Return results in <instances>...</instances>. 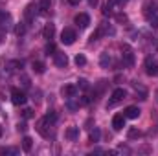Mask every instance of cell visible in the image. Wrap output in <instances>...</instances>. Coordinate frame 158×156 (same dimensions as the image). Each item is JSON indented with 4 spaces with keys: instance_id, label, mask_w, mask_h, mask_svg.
<instances>
[{
    "instance_id": "obj_1",
    "label": "cell",
    "mask_w": 158,
    "mask_h": 156,
    "mask_svg": "<svg viewBox=\"0 0 158 156\" xmlns=\"http://www.w3.org/2000/svg\"><path fill=\"white\" fill-rule=\"evenodd\" d=\"M11 101H13V105H19V107H22V105H26L28 97H26V94H24L22 90H19V88H13V90H11Z\"/></svg>"
},
{
    "instance_id": "obj_2",
    "label": "cell",
    "mask_w": 158,
    "mask_h": 156,
    "mask_svg": "<svg viewBox=\"0 0 158 156\" xmlns=\"http://www.w3.org/2000/svg\"><path fill=\"white\" fill-rule=\"evenodd\" d=\"M77 39V35H76V31L72 30V28H64L63 30V33H61V42L63 44H66V46H70V44H74Z\"/></svg>"
},
{
    "instance_id": "obj_3",
    "label": "cell",
    "mask_w": 158,
    "mask_h": 156,
    "mask_svg": "<svg viewBox=\"0 0 158 156\" xmlns=\"http://www.w3.org/2000/svg\"><path fill=\"white\" fill-rule=\"evenodd\" d=\"M125 97H127V92H125L123 88H116V90L112 92V99L109 101V105H107V107H114L116 103H119V101H123Z\"/></svg>"
},
{
    "instance_id": "obj_4",
    "label": "cell",
    "mask_w": 158,
    "mask_h": 156,
    "mask_svg": "<svg viewBox=\"0 0 158 156\" xmlns=\"http://www.w3.org/2000/svg\"><path fill=\"white\" fill-rule=\"evenodd\" d=\"M121 59H123V64H125V66H132V64H134V53L131 51V48H129V46H123Z\"/></svg>"
},
{
    "instance_id": "obj_5",
    "label": "cell",
    "mask_w": 158,
    "mask_h": 156,
    "mask_svg": "<svg viewBox=\"0 0 158 156\" xmlns=\"http://www.w3.org/2000/svg\"><path fill=\"white\" fill-rule=\"evenodd\" d=\"M145 72H147V76H158V63L155 59H147L145 61Z\"/></svg>"
},
{
    "instance_id": "obj_6",
    "label": "cell",
    "mask_w": 158,
    "mask_h": 156,
    "mask_svg": "<svg viewBox=\"0 0 158 156\" xmlns=\"http://www.w3.org/2000/svg\"><path fill=\"white\" fill-rule=\"evenodd\" d=\"M53 61H55V64H57L59 68H66V64H68L66 53H61V51H55V53H53Z\"/></svg>"
},
{
    "instance_id": "obj_7",
    "label": "cell",
    "mask_w": 158,
    "mask_h": 156,
    "mask_svg": "<svg viewBox=\"0 0 158 156\" xmlns=\"http://www.w3.org/2000/svg\"><path fill=\"white\" fill-rule=\"evenodd\" d=\"M74 22L77 24L79 28H88V24H90V17H88L86 13H79V15H76Z\"/></svg>"
},
{
    "instance_id": "obj_8",
    "label": "cell",
    "mask_w": 158,
    "mask_h": 156,
    "mask_svg": "<svg viewBox=\"0 0 158 156\" xmlns=\"http://www.w3.org/2000/svg\"><path fill=\"white\" fill-rule=\"evenodd\" d=\"M61 94H63L64 97H76V94H77V86H76V84H66V86H63Z\"/></svg>"
},
{
    "instance_id": "obj_9",
    "label": "cell",
    "mask_w": 158,
    "mask_h": 156,
    "mask_svg": "<svg viewBox=\"0 0 158 156\" xmlns=\"http://www.w3.org/2000/svg\"><path fill=\"white\" fill-rule=\"evenodd\" d=\"M112 127H114V130H121L125 127V116L116 114V116L112 117Z\"/></svg>"
},
{
    "instance_id": "obj_10",
    "label": "cell",
    "mask_w": 158,
    "mask_h": 156,
    "mask_svg": "<svg viewBox=\"0 0 158 156\" xmlns=\"http://www.w3.org/2000/svg\"><path fill=\"white\" fill-rule=\"evenodd\" d=\"M140 112H142V110H140L138 107H127V109H125V114H123V116L129 117V119H136V117L140 116Z\"/></svg>"
},
{
    "instance_id": "obj_11",
    "label": "cell",
    "mask_w": 158,
    "mask_h": 156,
    "mask_svg": "<svg viewBox=\"0 0 158 156\" xmlns=\"http://www.w3.org/2000/svg\"><path fill=\"white\" fill-rule=\"evenodd\" d=\"M66 138H68L70 142H76V140L79 138V127H76V125L68 127V130H66Z\"/></svg>"
},
{
    "instance_id": "obj_12",
    "label": "cell",
    "mask_w": 158,
    "mask_h": 156,
    "mask_svg": "<svg viewBox=\"0 0 158 156\" xmlns=\"http://www.w3.org/2000/svg\"><path fill=\"white\" fill-rule=\"evenodd\" d=\"M53 33H55V26L53 24H46V28H44V31H42V35H44V39H53Z\"/></svg>"
},
{
    "instance_id": "obj_13",
    "label": "cell",
    "mask_w": 158,
    "mask_h": 156,
    "mask_svg": "<svg viewBox=\"0 0 158 156\" xmlns=\"http://www.w3.org/2000/svg\"><path fill=\"white\" fill-rule=\"evenodd\" d=\"M37 7L33 6V4H30L28 7H26V11H24V15H26V20H33V17L37 15V11H35Z\"/></svg>"
},
{
    "instance_id": "obj_14",
    "label": "cell",
    "mask_w": 158,
    "mask_h": 156,
    "mask_svg": "<svg viewBox=\"0 0 158 156\" xmlns=\"http://www.w3.org/2000/svg\"><path fill=\"white\" fill-rule=\"evenodd\" d=\"M110 63H112L110 55H109V53H101V57H99V64H101V68H109Z\"/></svg>"
},
{
    "instance_id": "obj_15",
    "label": "cell",
    "mask_w": 158,
    "mask_h": 156,
    "mask_svg": "<svg viewBox=\"0 0 158 156\" xmlns=\"http://www.w3.org/2000/svg\"><path fill=\"white\" fill-rule=\"evenodd\" d=\"M31 147H33V140H31L30 136H24V138H22V149H24L26 153H30Z\"/></svg>"
},
{
    "instance_id": "obj_16",
    "label": "cell",
    "mask_w": 158,
    "mask_h": 156,
    "mask_svg": "<svg viewBox=\"0 0 158 156\" xmlns=\"http://www.w3.org/2000/svg\"><path fill=\"white\" fill-rule=\"evenodd\" d=\"M50 6H52V0H39V9H40V13H42V15H46V13H48Z\"/></svg>"
},
{
    "instance_id": "obj_17",
    "label": "cell",
    "mask_w": 158,
    "mask_h": 156,
    "mask_svg": "<svg viewBox=\"0 0 158 156\" xmlns=\"http://www.w3.org/2000/svg\"><path fill=\"white\" fill-rule=\"evenodd\" d=\"M0 154L2 156H7V154L15 156V154H19V149H15V147H2L0 149Z\"/></svg>"
},
{
    "instance_id": "obj_18",
    "label": "cell",
    "mask_w": 158,
    "mask_h": 156,
    "mask_svg": "<svg viewBox=\"0 0 158 156\" xmlns=\"http://www.w3.org/2000/svg\"><path fill=\"white\" fill-rule=\"evenodd\" d=\"M31 68H33V72H35V74H44V70H46V66H44L40 61H33Z\"/></svg>"
},
{
    "instance_id": "obj_19",
    "label": "cell",
    "mask_w": 158,
    "mask_h": 156,
    "mask_svg": "<svg viewBox=\"0 0 158 156\" xmlns=\"http://www.w3.org/2000/svg\"><path fill=\"white\" fill-rule=\"evenodd\" d=\"M142 136V132L138 130V129H129V132H127V138L129 140H136V138H140Z\"/></svg>"
},
{
    "instance_id": "obj_20",
    "label": "cell",
    "mask_w": 158,
    "mask_h": 156,
    "mask_svg": "<svg viewBox=\"0 0 158 156\" xmlns=\"http://www.w3.org/2000/svg\"><path fill=\"white\" fill-rule=\"evenodd\" d=\"M44 119H46V121H48L50 125H53V123H57V114H55L53 110H50V112H48V114L44 116Z\"/></svg>"
},
{
    "instance_id": "obj_21",
    "label": "cell",
    "mask_w": 158,
    "mask_h": 156,
    "mask_svg": "<svg viewBox=\"0 0 158 156\" xmlns=\"http://www.w3.org/2000/svg\"><path fill=\"white\" fill-rule=\"evenodd\" d=\"M134 90H136V92H140V99H147V90H145L143 86H140V84H136V83H134Z\"/></svg>"
},
{
    "instance_id": "obj_22",
    "label": "cell",
    "mask_w": 158,
    "mask_h": 156,
    "mask_svg": "<svg viewBox=\"0 0 158 156\" xmlns=\"http://www.w3.org/2000/svg\"><path fill=\"white\" fill-rule=\"evenodd\" d=\"M99 136H101L99 129H94V130H90V142H99Z\"/></svg>"
},
{
    "instance_id": "obj_23",
    "label": "cell",
    "mask_w": 158,
    "mask_h": 156,
    "mask_svg": "<svg viewBox=\"0 0 158 156\" xmlns=\"http://www.w3.org/2000/svg\"><path fill=\"white\" fill-rule=\"evenodd\" d=\"M76 64H77V66H85V64H86V57H85L83 53H77V55H76Z\"/></svg>"
},
{
    "instance_id": "obj_24",
    "label": "cell",
    "mask_w": 158,
    "mask_h": 156,
    "mask_svg": "<svg viewBox=\"0 0 158 156\" xmlns=\"http://www.w3.org/2000/svg\"><path fill=\"white\" fill-rule=\"evenodd\" d=\"M15 33H17V35H24V33H26V26H24V24H17V26H15Z\"/></svg>"
},
{
    "instance_id": "obj_25",
    "label": "cell",
    "mask_w": 158,
    "mask_h": 156,
    "mask_svg": "<svg viewBox=\"0 0 158 156\" xmlns=\"http://www.w3.org/2000/svg\"><path fill=\"white\" fill-rule=\"evenodd\" d=\"M53 53H55V44L50 42V44L46 46V55H53Z\"/></svg>"
},
{
    "instance_id": "obj_26",
    "label": "cell",
    "mask_w": 158,
    "mask_h": 156,
    "mask_svg": "<svg viewBox=\"0 0 158 156\" xmlns=\"http://www.w3.org/2000/svg\"><path fill=\"white\" fill-rule=\"evenodd\" d=\"M77 83H79V84H77L79 88H83V90H86V88H88V81H86V79H79Z\"/></svg>"
},
{
    "instance_id": "obj_27",
    "label": "cell",
    "mask_w": 158,
    "mask_h": 156,
    "mask_svg": "<svg viewBox=\"0 0 158 156\" xmlns=\"http://www.w3.org/2000/svg\"><path fill=\"white\" fill-rule=\"evenodd\" d=\"M22 116L26 117V119H30V117L33 116V110H31V109H24V110H22Z\"/></svg>"
},
{
    "instance_id": "obj_28",
    "label": "cell",
    "mask_w": 158,
    "mask_h": 156,
    "mask_svg": "<svg viewBox=\"0 0 158 156\" xmlns=\"http://www.w3.org/2000/svg\"><path fill=\"white\" fill-rule=\"evenodd\" d=\"M7 18H9V15H7L6 11H2V9H0V24H4Z\"/></svg>"
},
{
    "instance_id": "obj_29",
    "label": "cell",
    "mask_w": 158,
    "mask_h": 156,
    "mask_svg": "<svg viewBox=\"0 0 158 156\" xmlns=\"http://www.w3.org/2000/svg\"><path fill=\"white\" fill-rule=\"evenodd\" d=\"M149 20H151V26H153V28H158V15H156V13H155Z\"/></svg>"
},
{
    "instance_id": "obj_30",
    "label": "cell",
    "mask_w": 158,
    "mask_h": 156,
    "mask_svg": "<svg viewBox=\"0 0 158 156\" xmlns=\"http://www.w3.org/2000/svg\"><path fill=\"white\" fill-rule=\"evenodd\" d=\"M88 103H90V97H88V96H83V97L79 99V105H88Z\"/></svg>"
},
{
    "instance_id": "obj_31",
    "label": "cell",
    "mask_w": 158,
    "mask_h": 156,
    "mask_svg": "<svg viewBox=\"0 0 158 156\" xmlns=\"http://www.w3.org/2000/svg\"><path fill=\"white\" fill-rule=\"evenodd\" d=\"M66 107H68L70 110H76V109H77L79 105H76V103H70V101H68V103H66Z\"/></svg>"
},
{
    "instance_id": "obj_32",
    "label": "cell",
    "mask_w": 158,
    "mask_h": 156,
    "mask_svg": "<svg viewBox=\"0 0 158 156\" xmlns=\"http://www.w3.org/2000/svg\"><path fill=\"white\" fill-rule=\"evenodd\" d=\"M17 127H19V130H22V132H24V130H26V129H28V127H26V123H19V125H17Z\"/></svg>"
},
{
    "instance_id": "obj_33",
    "label": "cell",
    "mask_w": 158,
    "mask_h": 156,
    "mask_svg": "<svg viewBox=\"0 0 158 156\" xmlns=\"http://www.w3.org/2000/svg\"><path fill=\"white\" fill-rule=\"evenodd\" d=\"M68 2H70V4H72V6H77L79 2H81V0H68Z\"/></svg>"
},
{
    "instance_id": "obj_34",
    "label": "cell",
    "mask_w": 158,
    "mask_h": 156,
    "mask_svg": "<svg viewBox=\"0 0 158 156\" xmlns=\"http://www.w3.org/2000/svg\"><path fill=\"white\" fill-rule=\"evenodd\" d=\"M127 2H129V0H118V4H119V6H125Z\"/></svg>"
},
{
    "instance_id": "obj_35",
    "label": "cell",
    "mask_w": 158,
    "mask_h": 156,
    "mask_svg": "<svg viewBox=\"0 0 158 156\" xmlns=\"http://www.w3.org/2000/svg\"><path fill=\"white\" fill-rule=\"evenodd\" d=\"M88 4H90V6H96V4H98V0H88Z\"/></svg>"
},
{
    "instance_id": "obj_36",
    "label": "cell",
    "mask_w": 158,
    "mask_h": 156,
    "mask_svg": "<svg viewBox=\"0 0 158 156\" xmlns=\"http://www.w3.org/2000/svg\"><path fill=\"white\" fill-rule=\"evenodd\" d=\"M2 132H4V130H2V125H0V138H2Z\"/></svg>"
}]
</instances>
